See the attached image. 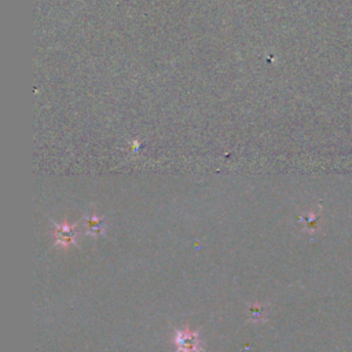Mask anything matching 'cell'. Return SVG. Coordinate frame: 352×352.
Here are the masks:
<instances>
[{
    "instance_id": "1",
    "label": "cell",
    "mask_w": 352,
    "mask_h": 352,
    "mask_svg": "<svg viewBox=\"0 0 352 352\" xmlns=\"http://www.w3.org/2000/svg\"><path fill=\"white\" fill-rule=\"evenodd\" d=\"M175 344L179 352H204L201 346V340L197 333L177 331L175 337Z\"/></svg>"
},
{
    "instance_id": "2",
    "label": "cell",
    "mask_w": 352,
    "mask_h": 352,
    "mask_svg": "<svg viewBox=\"0 0 352 352\" xmlns=\"http://www.w3.org/2000/svg\"><path fill=\"white\" fill-rule=\"evenodd\" d=\"M74 235H76L74 227H70V226H67V224L59 226V227L56 228V243H58V245L67 246L69 243H73Z\"/></svg>"
},
{
    "instance_id": "3",
    "label": "cell",
    "mask_w": 352,
    "mask_h": 352,
    "mask_svg": "<svg viewBox=\"0 0 352 352\" xmlns=\"http://www.w3.org/2000/svg\"><path fill=\"white\" fill-rule=\"evenodd\" d=\"M88 226H89V232H92V234H99L102 231V228H103L102 220H99V219L89 220Z\"/></svg>"
},
{
    "instance_id": "4",
    "label": "cell",
    "mask_w": 352,
    "mask_h": 352,
    "mask_svg": "<svg viewBox=\"0 0 352 352\" xmlns=\"http://www.w3.org/2000/svg\"><path fill=\"white\" fill-rule=\"evenodd\" d=\"M250 311H252V312H254V315H253V318H254V319H257V318H263V312H264V308H263V307H252V308H250Z\"/></svg>"
}]
</instances>
